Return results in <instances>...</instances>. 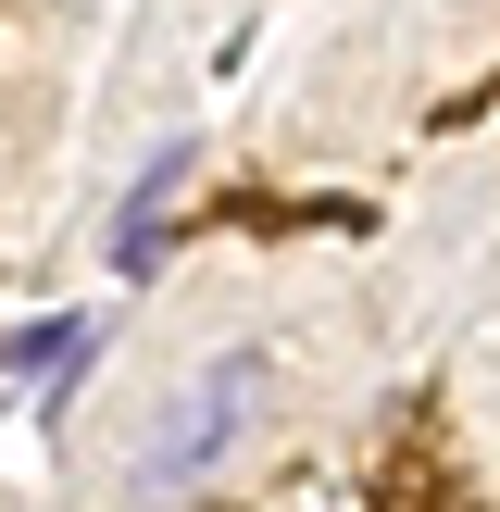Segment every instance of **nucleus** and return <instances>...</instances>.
I'll list each match as a JSON object with an SVG mask.
<instances>
[{"instance_id": "1", "label": "nucleus", "mask_w": 500, "mask_h": 512, "mask_svg": "<svg viewBox=\"0 0 500 512\" xmlns=\"http://www.w3.org/2000/svg\"><path fill=\"white\" fill-rule=\"evenodd\" d=\"M250 413H263V350H225V363H200V388H188V400H175V413L138 438V463H125V500H138V512H150V500H188L200 475H213L225 450L250 438Z\"/></svg>"}, {"instance_id": "2", "label": "nucleus", "mask_w": 500, "mask_h": 512, "mask_svg": "<svg viewBox=\"0 0 500 512\" xmlns=\"http://www.w3.org/2000/svg\"><path fill=\"white\" fill-rule=\"evenodd\" d=\"M188 175H200V138H163V150H150V175L113 200V275H150V263H163V213H175Z\"/></svg>"}]
</instances>
